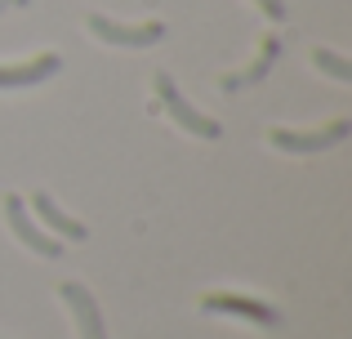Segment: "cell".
<instances>
[{
    "label": "cell",
    "mask_w": 352,
    "mask_h": 339,
    "mask_svg": "<svg viewBox=\"0 0 352 339\" xmlns=\"http://www.w3.org/2000/svg\"><path fill=\"white\" fill-rule=\"evenodd\" d=\"M152 85H156V98H161V107L170 112V121L179 125V130H188L192 139H206V143H214L219 134H223V125L214 121V116H206V112H197V107L183 98V89L174 85V76L170 72H156L152 76Z\"/></svg>",
    "instance_id": "6da1fadb"
},
{
    "label": "cell",
    "mask_w": 352,
    "mask_h": 339,
    "mask_svg": "<svg viewBox=\"0 0 352 339\" xmlns=\"http://www.w3.org/2000/svg\"><path fill=\"white\" fill-rule=\"evenodd\" d=\"M85 32L94 41L112 45V50H152V45L165 41V23H156V18H147V23H116L107 14H89Z\"/></svg>",
    "instance_id": "7a4b0ae2"
},
{
    "label": "cell",
    "mask_w": 352,
    "mask_h": 339,
    "mask_svg": "<svg viewBox=\"0 0 352 339\" xmlns=\"http://www.w3.org/2000/svg\"><path fill=\"white\" fill-rule=\"evenodd\" d=\"M352 134V121L348 116H339V121H330V125H317V130H267V143H272L276 152H290V157H312V152H330V148H339Z\"/></svg>",
    "instance_id": "3957f363"
},
{
    "label": "cell",
    "mask_w": 352,
    "mask_h": 339,
    "mask_svg": "<svg viewBox=\"0 0 352 339\" xmlns=\"http://www.w3.org/2000/svg\"><path fill=\"white\" fill-rule=\"evenodd\" d=\"M5 223H9V232L18 237V245H27V250L41 254V259H58L63 254V241L36 223L32 210H27V201L18 197V192H5Z\"/></svg>",
    "instance_id": "277c9868"
},
{
    "label": "cell",
    "mask_w": 352,
    "mask_h": 339,
    "mask_svg": "<svg viewBox=\"0 0 352 339\" xmlns=\"http://www.w3.org/2000/svg\"><path fill=\"white\" fill-rule=\"evenodd\" d=\"M201 313H228V317H245L254 326H281V313L272 304H263L254 295H236V290H210V295H201Z\"/></svg>",
    "instance_id": "5b68a950"
},
{
    "label": "cell",
    "mask_w": 352,
    "mask_h": 339,
    "mask_svg": "<svg viewBox=\"0 0 352 339\" xmlns=\"http://www.w3.org/2000/svg\"><path fill=\"white\" fill-rule=\"evenodd\" d=\"M276 58H281V36H276V32H267L263 41H258V54L245 63V67L223 72V76H219V89H223V94H241V89L263 85V80H267V72L276 67Z\"/></svg>",
    "instance_id": "8992f818"
},
{
    "label": "cell",
    "mask_w": 352,
    "mask_h": 339,
    "mask_svg": "<svg viewBox=\"0 0 352 339\" xmlns=\"http://www.w3.org/2000/svg\"><path fill=\"white\" fill-rule=\"evenodd\" d=\"M58 299L67 304V313H72V322H76V335L80 339H107L103 308H98L94 295H89V286H80V281H63Z\"/></svg>",
    "instance_id": "52a82bcc"
},
{
    "label": "cell",
    "mask_w": 352,
    "mask_h": 339,
    "mask_svg": "<svg viewBox=\"0 0 352 339\" xmlns=\"http://www.w3.org/2000/svg\"><path fill=\"white\" fill-rule=\"evenodd\" d=\"M63 72V54H32L23 63H0V89H32Z\"/></svg>",
    "instance_id": "ba28073f"
},
{
    "label": "cell",
    "mask_w": 352,
    "mask_h": 339,
    "mask_svg": "<svg viewBox=\"0 0 352 339\" xmlns=\"http://www.w3.org/2000/svg\"><path fill=\"white\" fill-rule=\"evenodd\" d=\"M32 210L45 219V228H50L54 237H67V241H76V245H80V241H89V228L80 223V219H72L67 210H63L58 201L50 197V192H32Z\"/></svg>",
    "instance_id": "9c48e42d"
},
{
    "label": "cell",
    "mask_w": 352,
    "mask_h": 339,
    "mask_svg": "<svg viewBox=\"0 0 352 339\" xmlns=\"http://www.w3.org/2000/svg\"><path fill=\"white\" fill-rule=\"evenodd\" d=\"M312 72L339 80V85H348V80H352V63L339 50H326V45H321V50H312Z\"/></svg>",
    "instance_id": "30bf717a"
},
{
    "label": "cell",
    "mask_w": 352,
    "mask_h": 339,
    "mask_svg": "<svg viewBox=\"0 0 352 339\" xmlns=\"http://www.w3.org/2000/svg\"><path fill=\"white\" fill-rule=\"evenodd\" d=\"M258 9H263L267 23H285V0H254Z\"/></svg>",
    "instance_id": "8fae6325"
},
{
    "label": "cell",
    "mask_w": 352,
    "mask_h": 339,
    "mask_svg": "<svg viewBox=\"0 0 352 339\" xmlns=\"http://www.w3.org/2000/svg\"><path fill=\"white\" fill-rule=\"evenodd\" d=\"M23 5H32V0H0V18H5L9 9H23Z\"/></svg>",
    "instance_id": "7c38bea8"
}]
</instances>
